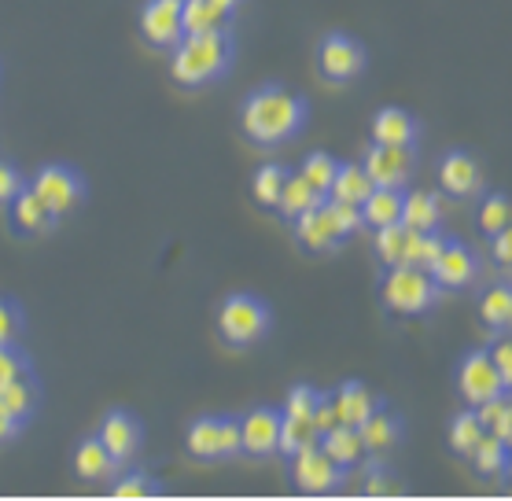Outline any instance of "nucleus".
Returning a JSON list of instances; mask_svg holds the SVG:
<instances>
[{
    "label": "nucleus",
    "instance_id": "obj_1",
    "mask_svg": "<svg viewBox=\"0 0 512 501\" xmlns=\"http://www.w3.org/2000/svg\"><path fill=\"white\" fill-rule=\"evenodd\" d=\"M306 118H310L306 96L291 93L284 85H262L240 107L244 137L251 144H262V148H277V144H288L291 137H299Z\"/></svg>",
    "mask_w": 512,
    "mask_h": 501
},
{
    "label": "nucleus",
    "instance_id": "obj_2",
    "mask_svg": "<svg viewBox=\"0 0 512 501\" xmlns=\"http://www.w3.org/2000/svg\"><path fill=\"white\" fill-rule=\"evenodd\" d=\"M170 52H174L170 56V74L181 85H188V89L218 82L225 70L233 67V41H229L225 30H214V34H185Z\"/></svg>",
    "mask_w": 512,
    "mask_h": 501
},
{
    "label": "nucleus",
    "instance_id": "obj_3",
    "mask_svg": "<svg viewBox=\"0 0 512 501\" xmlns=\"http://www.w3.org/2000/svg\"><path fill=\"white\" fill-rule=\"evenodd\" d=\"M380 299L391 314L398 317H420L439 303V284L431 280L428 269L417 266H387L380 280Z\"/></svg>",
    "mask_w": 512,
    "mask_h": 501
},
{
    "label": "nucleus",
    "instance_id": "obj_4",
    "mask_svg": "<svg viewBox=\"0 0 512 501\" xmlns=\"http://www.w3.org/2000/svg\"><path fill=\"white\" fill-rule=\"evenodd\" d=\"M269 325H273V314H269V306L258 295H229L218 306V336L229 347H255L258 339H266Z\"/></svg>",
    "mask_w": 512,
    "mask_h": 501
},
{
    "label": "nucleus",
    "instance_id": "obj_5",
    "mask_svg": "<svg viewBox=\"0 0 512 501\" xmlns=\"http://www.w3.org/2000/svg\"><path fill=\"white\" fill-rule=\"evenodd\" d=\"M30 188L37 192V199L45 203L56 218H63V214H70V210L78 207L85 199V177L74 170V166L67 163H48L41 166L34 174V181H30Z\"/></svg>",
    "mask_w": 512,
    "mask_h": 501
},
{
    "label": "nucleus",
    "instance_id": "obj_6",
    "mask_svg": "<svg viewBox=\"0 0 512 501\" xmlns=\"http://www.w3.org/2000/svg\"><path fill=\"white\" fill-rule=\"evenodd\" d=\"M365 63H369L365 48L350 34H328L321 41V48H317V70H321L325 82H336V85L354 82L361 70H365Z\"/></svg>",
    "mask_w": 512,
    "mask_h": 501
},
{
    "label": "nucleus",
    "instance_id": "obj_7",
    "mask_svg": "<svg viewBox=\"0 0 512 501\" xmlns=\"http://www.w3.org/2000/svg\"><path fill=\"white\" fill-rule=\"evenodd\" d=\"M295 236H299V244H303L306 251H314V255H328V251L343 247L347 229H343L339 218L332 214L328 199H321L317 207L303 210V214L295 218Z\"/></svg>",
    "mask_w": 512,
    "mask_h": 501
},
{
    "label": "nucleus",
    "instance_id": "obj_8",
    "mask_svg": "<svg viewBox=\"0 0 512 501\" xmlns=\"http://www.w3.org/2000/svg\"><path fill=\"white\" fill-rule=\"evenodd\" d=\"M457 391H461V398H465L468 406H479V402L509 391L505 380L498 376V369H494V362H490V350L465 354V362L457 365Z\"/></svg>",
    "mask_w": 512,
    "mask_h": 501
},
{
    "label": "nucleus",
    "instance_id": "obj_9",
    "mask_svg": "<svg viewBox=\"0 0 512 501\" xmlns=\"http://www.w3.org/2000/svg\"><path fill=\"white\" fill-rule=\"evenodd\" d=\"M291 476H295L299 490H306V494H328V490H336L343 483L347 472L314 443L291 457Z\"/></svg>",
    "mask_w": 512,
    "mask_h": 501
},
{
    "label": "nucleus",
    "instance_id": "obj_10",
    "mask_svg": "<svg viewBox=\"0 0 512 501\" xmlns=\"http://www.w3.org/2000/svg\"><path fill=\"white\" fill-rule=\"evenodd\" d=\"M140 37L152 48H174L185 30H181V0H148L140 8Z\"/></svg>",
    "mask_w": 512,
    "mask_h": 501
},
{
    "label": "nucleus",
    "instance_id": "obj_11",
    "mask_svg": "<svg viewBox=\"0 0 512 501\" xmlns=\"http://www.w3.org/2000/svg\"><path fill=\"white\" fill-rule=\"evenodd\" d=\"M361 166H365V174L376 188H406V181L413 177V148L373 144Z\"/></svg>",
    "mask_w": 512,
    "mask_h": 501
},
{
    "label": "nucleus",
    "instance_id": "obj_12",
    "mask_svg": "<svg viewBox=\"0 0 512 501\" xmlns=\"http://www.w3.org/2000/svg\"><path fill=\"white\" fill-rule=\"evenodd\" d=\"M431 280L439 284V292H457V288H468L472 280H476L479 266H476V255H472V247H465L461 240H446L439 258L431 262Z\"/></svg>",
    "mask_w": 512,
    "mask_h": 501
},
{
    "label": "nucleus",
    "instance_id": "obj_13",
    "mask_svg": "<svg viewBox=\"0 0 512 501\" xmlns=\"http://www.w3.org/2000/svg\"><path fill=\"white\" fill-rule=\"evenodd\" d=\"M280 435V409L258 406L240 420V454L247 457H273Z\"/></svg>",
    "mask_w": 512,
    "mask_h": 501
},
{
    "label": "nucleus",
    "instance_id": "obj_14",
    "mask_svg": "<svg viewBox=\"0 0 512 501\" xmlns=\"http://www.w3.org/2000/svg\"><path fill=\"white\" fill-rule=\"evenodd\" d=\"M96 439L107 446V454H111V461L115 465H126L129 457L140 450V439H144V432H140V424L133 413H126V409H115V413H107L104 424H100V432H96Z\"/></svg>",
    "mask_w": 512,
    "mask_h": 501
},
{
    "label": "nucleus",
    "instance_id": "obj_15",
    "mask_svg": "<svg viewBox=\"0 0 512 501\" xmlns=\"http://www.w3.org/2000/svg\"><path fill=\"white\" fill-rule=\"evenodd\" d=\"M439 185H443L446 196H454V199L476 196L479 188H483V170H479V159H476V155H468V152L443 155V163H439Z\"/></svg>",
    "mask_w": 512,
    "mask_h": 501
},
{
    "label": "nucleus",
    "instance_id": "obj_16",
    "mask_svg": "<svg viewBox=\"0 0 512 501\" xmlns=\"http://www.w3.org/2000/svg\"><path fill=\"white\" fill-rule=\"evenodd\" d=\"M8 214H12V229L23 236H41L56 225V214L37 199V192L30 185H23L8 203Z\"/></svg>",
    "mask_w": 512,
    "mask_h": 501
},
{
    "label": "nucleus",
    "instance_id": "obj_17",
    "mask_svg": "<svg viewBox=\"0 0 512 501\" xmlns=\"http://www.w3.org/2000/svg\"><path fill=\"white\" fill-rule=\"evenodd\" d=\"M420 137L417 118L406 107H384L373 118V144H391V148H413Z\"/></svg>",
    "mask_w": 512,
    "mask_h": 501
},
{
    "label": "nucleus",
    "instance_id": "obj_18",
    "mask_svg": "<svg viewBox=\"0 0 512 501\" xmlns=\"http://www.w3.org/2000/svg\"><path fill=\"white\" fill-rule=\"evenodd\" d=\"M332 409H336V420L339 424H350V428H358L365 417H373L376 409H380V398H373V391L358 380H347V384L339 387L336 395H332Z\"/></svg>",
    "mask_w": 512,
    "mask_h": 501
},
{
    "label": "nucleus",
    "instance_id": "obj_19",
    "mask_svg": "<svg viewBox=\"0 0 512 501\" xmlns=\"http://www.w3.org/2000/svg\"><path fill=\"white\" fill-rule=\"evenodd\" d=\"M317 446H321V450H325V454L332 457V461H336L343 472L365 461V443H361L358 428H350V424H336V428L321 432Z\"/></svg>",
    "mask_w": 512,
    "mask_h": 501
},
{
    "label": "nucleus",
    "instance_id": "obj_20",
    "mask_svg": "<svg viewBox=\"0 0 512 501\" xmlns=\"http://www.w3.org/2000/svg\"><path fill=\"white\" fill-rule=\"evenodd\" d=\"M402 188H373L369 196L361 199V225L369 229H384L391 222H402Z\"/></svg>",
    "mask_w": 512,
    "mask_h": 501
},
{
    "label": "nucleus",
    "instance_id": "obj_21",
    "mask_svg": "<svg viewBox=\"0 0 512 501\" xmlns=\"http://www.w3.org/2000/svg\"><path fill=\"white\" fill-rule=\"evenodd\" d=\"M358 435H361V443H365V454H384V450L398 446V439H402V420H398L395 413L376 409L373 417H365L358 424Z\"/></svg>",
    "mask_w": 512,
    "mask_h": 501
},
{
    "label": "nucleus",
    "instance_id": "obj_22",
    "mask_svg": "<svg viewBox=\"0 0 512 501\" xmlns=\"http://www.w3.org/2000/svg\"><path fill=\"white\" fill-rule=\"evenodd\" d=\"M443 222V199L435 192H406L402 196V225L417 229V233H431Z\"/></svg>",
    "mask_w": 512,
    "mask_h": 501
},
{
    "label": "nucleus",
    "instance_id": "obj_23",
    "mask_svg": "<svg viewBox=\"0 0 512 501\" xmlns=\"http://www.w3.org/2000/svg\"><path fill=\"white\" fill-rule=\"evenodd\" d=\"M373 181L365 174V166L361 163H339L336 177H332V185H328L325 199H339V203H350V207H361V199L373 192Z\"/></svg>",
    "mask_w": 512,
    "mask_h": 501
},
{
    "label": "nucleus",
    "instance_id": "obj_24",
    "mask_svg": "<svg viewBox=\"0 0 512 501\" xmlns=\"http://www.w3.org/2000/svg\"><path fill=\"white\" fill-rule=\"evenodd\" d=\"M115 461H111V454H107V446L100 443V439H85L78 450H74V472L85 479V483H100V479L115 476Z\"/></svg>",
    "mask_w": 512,
    "mask_h": 501
},
{
    "label": "nucleus",
    "instance_id": "obj_25",
    "mask_svg": "<svg viewBox=\"0 0 512 501\" xmlns=\"http://www.w3.org/2000/svg\"><path fill=\"white\" fill-rule=\"evenodd\" d=\"M0 402L12 409L19 420H30V417H34L37 402H41L37 380L26 373V376H15V380H8V384H0Z\"/></svg>",
    "mask_w": 512,
    "mask_h": 501
},
{
    "label": "nucleus",
    "instance_id": "obj_26",
    "mask_svg": "<svg viewBox=\"0 0 512 501\" xmlns=\"http://www.w3.org/2000/svg\"><path fill=\"white\" fill-rule=\"evenodd\" d=\"M317 439H321V435H317L314 420H310V417H284V413H280L277 454L295 457L299 450H306V446H314Z\"/></svg>",
    "mask_w": 512,
    "mask_h": 501
},
{
    "label": "nucleus",
    "instance_id": "obj_27",
    "mask_svg": "<svg viewBox=\"0 0 512 501\" xmlns=\"http://www.w3.org/2000/svg\"><path fill=\"white\" fill-rule=\"evenodd\" d=\"M479 321L494 332H505L512 325V288L509 284H494L479 299Z\"/></svg>",
    "mask_w": 512,
    "mask_h": 501
},
{
    "label": "nucleus",
    "instance_id": "obj_28",
    "mask_svg": "<svg viewBox=\"0 0 512 501\" xmlns=\"http://www.w3.org/2000/svg\"><path fill=\"white\" fill-rule=\"evenodd\" d=\"M476 417H479V424H483V432L498 435L501 443H509V439H512V402H509V391H501V395L487 398V402H479Z\"/></svg>",
    "mask_w": 512,
    "mask_h": 501
},
{
    "label": "nucleus",
    "instance_id": "obj_29",
    "mask_svg": "<svg viewBox=\"0 0 512 501\" xmlns=\"http://www.w3.org/2000/svg\"><path fill=\"white\" fill-rule=\"evenodd\" d=\"M188 454L199 461H222V446H218V417H199L188 424L185 435Z\"/></svg>",
    "mask_w": 512,
    "mask_h": 501
},
{
    "label": "nucleus",
    "instance_id": "obj_30",
    "mask_svg": "<svg viewBox=\"0 0 512 501\" xmlns=\"http://www.w3.org/2000/svg\"><path fill=\"white\" fill-rule=\"evenodd\" d=\"M321 192H314V188L306 185L303 177L299 174H288V181H284V188H280V196H277V210L284 214V218H299L303 210H310V207H317L321 203Z\"/></svg>",
    "mask_w": 512,
    "mask_h": 501
},
{
    "label": "nucleus",
    "instance_id": "obj_31",
    "mask_svg": "<svg viewBox=\"0 0 512 501\" xmlns=\"http://www.w3.org/2000/svg\"><path fill=\"white\" fill-rule=\"evenodd\" d=\"M472 465H476L479 476H501L509 468V443H501L498 435L483 432L476 446H472Z\"/></svg>",
    "mask_w": 512,
    "mask_h": 501
},
{
    "label": "nucleus",
    "instance_id": "obj_32",
    "mask_svg": "<svg viewBox=\"0 0 512 501\" xmlns=\"http://www.w3.org/2000/svg\"><path fill=\"white\" fill-rule=\"evenodd\" d=\"M373 233H376V258H380L384 266H402L413 229L402 222H391V225H384V229H373Z\"/></svg>",
    "mask_w": 512,
    "mask_h": 501
},
{
    "label": "nucleus",
    "instance_id": "obj_33",
    "mask_svg": "<svg viewBox=\"0 0 512 501\" xmlns=\"http://www.w3.org/2000/svg\"><path fill=\"white\" fill-rule=\"evenodd\" d=\"M181 30L185 34H214V30H225V19L210 8V0H181Z\"/></svg>",
    "mask_w": 512,
    "mask_h": 501
},
{
    "label": "nucleus",
    "instance_id": "obj_34",
    "mask_svg": "<svg viewBox=\"0 0 512 501\" xmlns=\"http://www.w3.org/2000/svg\"><path fill=\"white\" fill-rule=\"evenodd\" d=\"M446 236L439 233V229H431V233H409V247H406V262L402 266H417V269H431V262L439 258V251H443Z\"/></svg>",
    "mask_w": 512,
    "mask_h": 501
},
{
    "label": "nucleus",
    "instance_id": "obj_35",
    "mask_svg": "<svg viewBox=\"0 0 512 501\" xmlns=\"http://www.w3.org/2000/svg\"><path fill=\"white\" fill-rule=\"evenodd\" d=\"M450 450L454 454H472V446L483 439V424H479V417H476V409H465V413H457L454 420H450Z\"/></svg>",
    "mask_w": 512,
    "mask_h": 501
},
{
    "label": "nucleus",
    "instance_id": "obj_36",
    "mask_svg": "<svg viewBox=\"0 0 512 501\" xmlns=\"http://www.w3.org/2000/svg\"><path fill=\"white\" fill-rule=\"evenodd\" d=\"M512 222V203L505 192H494V196L483 199V207H479V229L483 236H498L501 229H509Z\"/></svg>",
    "mask_w": 512,
    "mask_h": 501
},
{
    "label": "nucleus",
    "instance_id": "obj_37",
    "mask_svg": "<svg viewBox=\"0 0 512 501\" xmlns=\"http://www.w3.org/2000/svg\"><path fill=\"white\" fill-rule=\"evenodd\" d=\"M336 170H339V163L332 159V155L314 152V155H306V159H303V166H299V177H303L314 192H321V196H325L328 185H332V177H336Z\"/></svg>",
    "mask_w": 512,
    "mask_h": 501
},
{
    "label": "nucleus",
    "instance_id": "obj_38",
    "mask_svg": "<svg viewBox=\"0 0 512 501\" xmlns=\"http://www.w3.org/2000/svg\"><path fill=\"white\" fill-rule=\"evenodd\" d=\"M284 181H288V170H284L280 163L258 166V174H255V199L262 203V207H277V196H280V188H284Z\"/></svg>",
    "mask_w": 512,
    "mask_h": 501
},
{
    "label": "nucleus",
    "instance_id": "obj_39",
    "mask_svg": "<svg viewBox=\"0 0 512 501\" xmlns=\"http://www.w3.org/2000/svg\"><path fill=\"white\" fill-rule=\"evenodd\" d=\"M317 402H321V391L310 384H299L288 391V402H284L280 413H284V417H314Z\"/></svg>",
    "mask_w": 512,
    "mask_h": 501
},
{
    "label": "nucleus",
    "instance_id": "obj_40",
    "mask_svg": "<svg viewBox=\"0 0 512 501\" xmlns=\"http://www.w3.org/2000/svg\"><path fill=\"white\" fill-rule=\"evenodd\" d=\"M155 494V483L148 472H129V476H122L111 487V498H152Z\"/></svg>",
    "mask_w": 512,
    "mask_h": 501
},
{
    "label": "nucleus",
    "instance_id": "obj_41",
    "mask_svg": "<svg viewBox=\"0 0 512 501\" xmlns=\"http://www.w3.org/2000/svg\"><path fill=\"white\" fill-rule=\"evenodd\" d=\"M26 373H30V358L15 343H0V384H8V380Z\"/></svg>",
    "mask_w": 512,
    "mask_h": 501
},
{
    "label": "nucleus",
    "instance_id": "obj_42",
    "mask_svg": "<svg viewBox=\"0 0 512 501\" xmlns=\"http://www.w3.org/2000/svg\"><path fill=\"white\" fill-rule=\"evenodd\" d=\"M19 332H23V310L0 295V343H15Z\"/></svg>",
    "mask_w": 512,
    "mask_h": 501
},
{
    "label": "nucleus",
    "instance_id": "obj_43",
    "mask_svg": "<svg viewBox=\"0 0 512 501\" xmlns=\"http://www.w3.org/2000/svg\"><path fill=\"white\" fill-rule=\"evenodd\" d=\"M218 446H222V457L240 454V420L236 417H218Z\"/></svg>",
    "mask_w": 512,
    "mask_h": 501
},
{
    "label": "nucleus",
    "instance_id": "obj_44",
    "mask_svg": "<svg viewBox=\"0 0 512 501\" xmlns=\"http://www.w3.org/2000/svg\"><path fill=\"white\" fill-rule=\"evenodd\" d=\"M19 188H23V174H19L12 163L0 159V207H8Z\"/></svg>",
    "mask_w": 512,
    "mask_h": 501
},
{
    "label": "nucleus",
    "instance_id": "obj_45",
    "mask_svg": "<svg viewBox=\"0 0 512 501\" xmlns=\"http://www.w3.org/2000/svg\"><path fill=\"white\" fill-rule=\"evenodd\" d=\"M490 362L498 369V376L505 380V387L512 384V343L509 339H498L494 347H490Z\"/></svg>",
    "mask_w": 512,
    "mask_h": 501
},
{
    "label": "nucleus",
    "instance_id": "obj_46",
    "mask_svg": "<svg viewBox=\"0 0 512 501\" xmlns=\"http://www.w3.org/2000/svg\"><path fill=\"white\" fill-rule=\"evenodd\" d=\"M23 428H26V420H19V417L12 413V409H8L4 402H0V446L12 443L15 435L23 432Z\"/></svg>",
    "mask_w": 512,
    "mask_h": 501
},
{
    "label": "nucleus",
    "instance_id": "obj_47",
    "mask_svg": "<svg viewBox=\"0 0 512 501\" xmlns=\"http://www.w3.org/2000/svg\"><path fill=\"white\" fill-rule=\"evenodd\" d=\"M314 428H317V435L321 432H328V428H336L339 420H336V409H332V398L328 395H321V402H317V409H314Z\"/></svg>",
    "mask_w": 512,
    "mask_h": 501
},
{
    "label": "nucleus",
    "instance_id": "obj_48",
    "mask_svg": "<svg viewBox=\"0 0 512 501\" xmlns=\"http://www.w3.org/2000/svg\"><path fill=\"white\" fill-rule=\"evenodd\" d=\"M490 240H494V258H498V266L509 269L512 266V233L509 229H501V233L490 236Z\"/></svg>",
    "mask_w": 512,
    "mask_h": 501
},
{
    "label": "nucleus",
    "instance_id": "obj_49",
    "mask_svg": "<svg viewBox=\"0 0 512 501\" xmlns=\"http://www.w3.org/2000/svg\"><path fill=\"white\" fill-rule=\"evenodd\" d=\"M387 468L373 465L369 468V479H365V494H387Z\"/></svg>",
    "mask_w": 512,
    "mask_h": 501
},
{
    "label": "nucleus",
    "instance_id": "obj_50",
    "mask_svg": "<svg viewBox=\"0 0 512 501\" xmlns=\"http://www.w3.org/2000/svg\"><path fill=\"white\" fill-rule=\"evenodd\" d=\"M240 4H244V0H210V8H214V12L222 15L225 23H229V19H233V15H236V8H240Z\"/></svg>",
    "mask_w": 512,
    "mask_h": 501
}]
</instances>
